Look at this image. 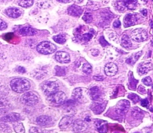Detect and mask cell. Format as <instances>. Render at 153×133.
Instances as JSON below:
<instances>
[{
    "label": "cell",
    "mask_w": 153,
    "mask_h": 133,
    "mask_svg": "<svg viewBox=\"0 0 153 133\" xmlns=\"http://www.w3.org/2000/svg\"><path fill=\"white\" fill-rule=\"evenodd\" d=\"M13 129L16 133H25V128L23 124L21 123H17L13 125Z\"/></svg>",
    "instance_id": "28"
},
{
    "label": "cell",
    "mask_w": 153,
    "mask_h": 133,
    "mask_svg": "<svg viewBox=\"0 0 153 133\" xmlns=\"http://www.w3.org/2000/svg\"><path fill=\"white\" fill-rule=\"evenodd\" d=\"M72 1H75V2H76V4H80V3H82V1H84V0H72Z\"/></svg>",
    "instance_id": "49"
},
{
    "label": "cell",
    "mask_w": 153,
    "mask_h": 133,
    "mask_svg": "<svg viewBox=\"0 0 153 133\" xmlns=\"http://www.w3.org/2000/svg\"><path fill=\"white\" fill-rule=\"evenodd\" d=\"M39 101L38 96L33 91H27L22 94L21 97V102L25 106H33L37 104Z\"/></svg>",
    "instance_id": "2"
},
{
    "label": "cell",
    "mask_w": 153,
    "mask_h": 133,
    "mask_svg": "<svg viewBox=\"0 0 153 133\" xmlns=\"http://www.w3.org/2000/svg\"><path fill=\"white\" fill-rule=\"evenodd\" d=\"M138 91L140 93V94H144L145 93H146V89L144 88V87L142 86V85H140V86H139V88H138Z\"/></svg>",
    "instance_id": "44"
},
{
    "label": "cell",
    "mask_w": 153,
    "mask_h": 133,
    "mask_svg": "<svg viewBox=\"0 0 153 133\" xmlns=\"http://www.w3.org/2000/svg\"><path fill=\"white\" fill-rule=\"evenodd\" d=\"M142 82H143V83L144 84V85H147V86H149V85H151V84H152V79L148 76V77H146L144 78V79H143Z\"/></svg>",
    "instance_id": "39"
},
{
    "label": "cell",
    "mask_w": 153,
    "mask_h": 133,
    "mask_svg": "<svg viewBox=\"0 0 153 133\" xmlns=\"http://www.w3.org/2000/svg\"><path fill=\"white\" fill-rule=\"evenodd\" d=\"M152 64L149 61L146 62H143L141 64H139L138 68H137V71L140 75H144L152 70Z\"/></svg>",
    "instance_id": "14"
},
{
    "label": "cell",
    "mask_w": 153,
    "mask_h": 133,
    "mask_svg": "<svg viewBox=\"0 0 153 133\" xmlns=\"http://www.w3.org/2000/svg\"><path fill=\"white\" fill-rule=\"evenodd\" d=\"M87 90L85 88H77L74 89L73 92V98L80 103H85L87 101Z\"/></svg>",
    "instance_id": "7"
},
{
    "label": "cell",
    "mask_w": 153,
    "mask_h": 133,
    "mask_svg": "<svg viewBox=\"0 0 153 133\" xmlns=\"http://www.w3.org/2000/svg\"><path fill=\"white\" fill-rule=\"evenodd\" d=\"M41 88L45 95L49 97L58 91V85L57 82H54V81H47L42 84Z\"/></svg>",
    "instance_id": "4"
},
{
    "label": "cell",
    "mask_w": 153,
    "mask_h": 133,
    "mask_svg": "<svg viewBox=\"0 0 153 133\" xmlns=\"http://www.w3.org/2000/svg\"><path fill=\"white\" fill-rule=\"evenodd\" d=\"M82 19L87 23H91L93 21V15L91 13L89 12H86V13H84L83 16H82Z\"/></svg>",
    "instance_id": "31"
},
{
    "label": "cell",
    "mask_w": 153,
    "mask_h": 133,
    "mask_svg": "<svg viewBox=\"0 0 153 133\" xmlns=\"http://www.w3.org/2000/svg\"><path fill=\"white\" fill-rule=\"evenodd\" d=\"M113 25L114 28H119V27L120 26V21L119 19H116V20L114 22Z\"/></svg>",
    "instance_id": "43"
},
{
    "label": "cell",
    "mask_w": 153,
    "mask_h": 133,
    "mask_svg": "<svg viewBox=\"0 0 153 133\" xmlns=\"http://www.w3.org/2000/svg\"><path fill=\"white\" fill-rule=\"evenodd\" d=\"M121 46L125 49H129L132 46L131 39L127 34H123L121 38Z\"/></svg>",
    "instance_id": "23"
},
{
    "label": "cell",
    "mask_w": 153,
    "mask_h": 133,
    "mask_svg": "<svg viewBox=\"0 0 153 133\" xmlns=\"http://www.w3.org/2000/svg\"><path fill=\"white\" fill-rule=\"evenodd\" d=\"M82 71L85 74H91L92 73V66L88 63H85L82 66Z\"/></svg>",
    "instance_id": "30"
},
{
    "label": "cell",
    "mask_w": 153,
    "mask_h": 133,
    "mask_svg": "<svg viewBox=\"0 0 153 133\" xmlns=\"http://www.w3.org/2000/svg\"><path fill=\"white\" fill-rule=\"evenodd\" d=\"M100 44H101L102 46H108V43L106 41L104 37H100Z\"/></svg>",
    "instance_id": "42"
},
{
    "label": "cell",
    "mask_w": 153,
    "mask_h": 133,
    "mask_svg": "<svg viewBox=\"0 0 153 133\" xmlns=\"http://www.w3.org/2000/svg\"><path fill=\"white\" fill-rule=\"evenodd\" d=\"M136 133H138V132H136Z\"/></svg>",
    "instance_id": "51"
},
{
    "label": "cell",
    "mask_w": 153,
    "mask_h": 133,
    "mask_svg": "<svg viewBox=\"0 0 153 133\" xmlns=\"http://www.w3.org/2000/svg\"><path fill=\"white\" fill-rule=\"evenodd\" d=\"M57 1H60V2L62 3H69L70 1H72V0H57Z\"/></svg>",
    "instance_id": "48"
},
{
    "label": "cell",
    "mask_w": 153,
    "mask_h": 133,
    "mask_svg": "<svg viewBox=\"0 0 153 133\" xmlns=\"http://www.w3.org/2000/svg\"><path fill=\"white\" fill-rule=\"evenodd\" d=\"M30 133H46V131L39 127H31L30 129Z\"/></svg>",
    "instance_id": "37"
},
{
    "label": "cell",
    "mask_w": 153,
    "mask_h": 133,
    "mask_svg": "<svg viewBox=\"0 0 153 133\" xmlns=\"http://www.w3.org/2000/svg\"><path fill=\"white\" fill-rule=\"evenodd\" d=\"M73 124V118L70 116H65L59 123V128L61 130H67Z\"/></svg>",
    "instance_id": "11"
},
{
    "label": "cell",
    "mask_w": 153,
    "mask_h": 133,
    "mask_svg": "<svg viewBox=\"0 0 153 133\" xmlns=\"http://www.w3.org/2000/svg\"><path fill=\"white\" fill-rule=\"evenodd\" d=\"M34 3L33 0H19V4L21 7H29Z\"/></svg>",
    "instance_id": "29"
},
{
    "label": "cell",
    "mask_w": 153,
    "mask_h": 133,
    "mask_svg": "<svg viewBox=\"0 0 153 133\" xmlns=\"http://www.w3.org/2000/svg\"><path fill=\"white\" fill-rule=\"evenodd\" d=\"M149 104V101L147 100H143L141 101V106H143V107H146Z\"/></svg>",
    "instance_id": "46"
},
{
    "label": "cell",
    "mask_w": 153,
    "mask_h": 133,
    "mask_svg": "<svg viewBox=\"0 0 153 133\" xmlns=\"http://www.w3.org/2000/svg\"><path fill=\"white\" fill-rule=\"evenodd\" d=\"M94 31V30H92V31H91V32H88L84 34L82 36V40H83V41L85 42L89 41V40L93 37V35H94V31Z\"/></svg>",
    "instance_id": "33"
},
{
    "label": "cell",
    "mask_w": 153,
    "mask_h": 133,
    "mask_svg": "<svg viewBox=\"0 0 153 133\" xmlns=\"http://www.w3.org/2000/svg\"><path fill=\"white\" fill-rule=\"evenodd\" d=\"M8 104V101L6 99L1 98L0 99V107H4Z\"/></svg>",
    "instance_id": "41"
},
{
    "label": "cell",
    "mask_w": 153,
    "mask_h": 133,
    "mask_svg": "<svg viewBox=\"0 0 153 133\" xmlns=\"http://www.w3.org/2000/svg\"><path fill=\"white\" fill-rule=\"evenodd\" d=\"M53 40H55L56 43H59V44H64L66 42L67 39H66L65 36L64 34H58V35H55L53 37Z\"/></svg>",
    "instance_id": "26"
},
{
    "label": "cell",
    "mask_w": 153,
    "mask_h": 133,
    "mask_svg": "<svg viewBox=\"0 0 153 133\" xmlns=\"http://www.w3.org/2000/svg\"><path fill=\"white\" fill-rule=\"evenodd\" d=\"M73 131L76 133H82L88 129V125L86 123L82 120H77L73 124Z\"/></svg>",
    "instance_id": "10"
},
{
    "label": "cell",
    "mask_w": 153,
    "mask_h": 133,
    "mask_svg": "<svg viewBox=\"0 0 153 133\" xmlns=\"http://www.w3.org/2000/svg\"><path fill=\"white\" fill-rule=\"evenodd\" d=\"M123 2L126 7L130 10H134L137 7V0H123Z\"/></svg>",
    "instance_id": "25"
},
{
    "label": "cell",
    "mask_w": 153,
    "mask_h": 133,
    "mask_svg": "<svg viewBox=\"0 0 153 133\" xmlns=\"http://www.w3.org/2000/svg\"><path fill=\"white\" fill-rule=\"evenodd\" d=\"M10 88L14 92L25 93L27 92L31 88V85L28 80L23 78H16L10 81Z\"/></svg>",
    "instance_id": "1"
},
{
    "label": "cell",
    "mask_w": 153,
    "mask_h": 133,
    "mask_svg": "<svg viewBox=\"0 0 153 133\" xmlns=\"http://www.w3.org/2000/svg\"><path fill=\"white\" fill-rule=\"evenodd\" d=\"M130 108V103L128 100H120L119 103L117 104L115 108V111L119 115H124L128 112V109Z\"/></svg>",
    "instance_id": "8"
},
{
    "label": "cell",
    "mask_w": 153,
    "mask_h": 133,
    "mask_svg": "<svg viewBox=\"0 0 153 133\" xmlns=\"http://www.w3.org/2000/svg\"><path fill=\"white\" fill-rule=\"evenodd\" d=\"M107 103H100V102H97V103H94V104L91 106V109H92L93 111L96 114H100L101 113H102L104 111L105 108V106Z\"/></svg>",
    "instance_id": "16"
},
{
    "label": "cell",
    "mask_w": 153,
    "mask_h": 133,
    "mask_svg": "<svg viewBox=\"0 0 153 133\" xmlns=\"http://www.w3.org/2000/svg\"><path fill=\"white\" fill-rule=\"evenodd\" d=\"M141 13H143V15H144V16H146V15H147V10H143L141 11Z\"/></svg>",
    "instance_id": "50"
},
{
    "label": "cell",
    "mask_w": 153,
    "mask_h": 133,
    "mask_svg": "<svg viewBox=\"0 0 153 133\" xmlns=\"http://www.w3.org/2000/svg\"><path fill=\"white\" fill-rule=\"evenodd\" d=\"M19 32L22 36H33L36 34V31L34 28L28 26H25L20 28Z\"/></svg>",
    "instance_id": "22"
},
{
    "label": "cell",
    "mask_w": 153,
    "mask_h": 133,
    "mask_svg": "<svg viewBox=\"0 0 153 133\" xmlns=\"http://www.w3.org/2000/svg\"><path fill=\"white\" fill-rule=\"evenodd\" d=\"M89 95L91 99L95 101L100 100L101 97V91L98 87H94L89 91Z\"/></svg>",
    "instance_id": "20"
},
{
    "label": "cell",
    "mask_w": 153,
    "mask_h": 133,
    "mask_svg": "<svg viewBox=\"0 0 153 133\" xmlns=\"http://www.w3.org/2000/svg\"><path fill=\"white\" fill-rule=\"evenodd\" d=\"M131 114H132V116L135 117L139 118L142 116V111L138 108H134L133 110L131 111Z\"/></svg>",
    "instance_id": "35"
},
{
    "label": "cell",
    "mask_w": 153,
    "mask_h": 133,
    "mask_svg": "<svg viewBox=\"0 0 153 133\" xmlns=\"http://www.w3.org/2000/svg\"><path fill=\"white\" fill-rule=\"evenodd\" d=\"M130 73H130V77H129V88H131V89L134 90L136 88V87H137L138 81L136 80V79H134L132 73H131V72H130Z\"/></svg>",
    "instance_id": "27"
},
{
    "label": "cell",
    "mask_w": 153,
    "mask_h": 133,
    "mask_svg": "<svg viewBox=\"0 0 153 133\" xmlns=\"http://www.w3.org/2000/svg\"><path fill=\"white\" fill-rule=\"evenodd\" d=\"M55 59L61 64H68L70 62V57L69 54L63 51H59L55 54Z\"/></svg>",
    "instance_id": "12"
},
{
    "label": "cell",
    "mask_w": 153,
    "mask_h": 133,
    "mask_svg": "<svg viewBox=\"0 0 153 133\" xmlns=\"http://www.w3.org/2000/svg\"><path fill=\"white\" fill-rule=\"evenodd\" d=\"M140 16L136 13H128L124 17V26L126 28L132 26L139 22Z\"/></svg>",
    "instance_id": "9"
},
{
    "label": "cell",
    "mask_w": 153,
    "mask_h": 133,
    "mask_svg": "<svg viewBox=\"0 0 153 133\" xmlns=\"http://www.w3.org/2000/svg\"><path fill=\"white\" fill-rule=\"evenodd\" d=\"M142 54H143V52H142V51H140V52L134 54V55H131L130 58H128V59L126 60V63L127 64H130V65H134V64L137 62V60L140 58V57L141 56Z\"/></svg>",
    "instance_id": "24"
},
{
    "label": "cell",
    "mask_w": 153,
    "mask_h": 133,
    "mask_svg": "<svg viewBox=\"0 0 153 133\" xmlns=\"http://www.w3.org/2000/svg\"><path fill=\"white\" fill-rule=\"evenodd\" d=\"M4 12L5 14L10 18H18L22 14V11L17 7H8Z\"/></svg>",
    "instance_id": "17"
},
{
    "label": "cell",
    "mask_w": 153,
    "mask_h": 133,
    "mask_svg": "<svg viewBox=\"0 0 153 133\" xmlns=\"http://www.w3.org/2000/svg\"><path fill=\"white\" fill-rule=\"evenodd\" d=\"M52 121L50 117L47 116V115H42V116H39L36 119V122L38 125L40 126H46L49 125Z\"/></svg>",
    "instance_id": "21"
},
{
    "label": "cell",
    "mask_w": 153,
    "mask_h": 133,
    "mask_svg": "<svg viewBox=\"0 0 153 133\" xmlns=\"http://www.w3.org/2000/svg\"><path fill=\"white\" fill-rule=\"evenodd\" d=\"M7 27V23H6V22H4L3 19H0V31L6 29Z\"/></svg>",
    "instance_id": "40"
},
{
    "label": "cell",
    "mask_w": 153,
    "mask_h": 133,
    "mask_svg": "<svg viewBox=\"0 0 153 133\" xmlns=\"http://www.w3.org/2000/svg\"><path fill=\"white\" fill-rule=\"evenodd\" d=\"M116 7L117 9L120 11H123L126 10V6L124 4L123 0H119V1H117L116 3Z\"/></svg>",
    "instance_id": "34"
},
{
    "label": "cell",
    "mask_w": 153,
    "mask_h": 133,
    "mask_svg": "<svg viewBox=\"0 0 153 133\" xmlns=\"http://www.w3.org/2000/svg\"><path fill=\"white\" fill-rule=\"evenodd\" d=\"M65 68H64V67H60V66H56V67H55V74H56V76H64V75H65Z\"/></svg>",
    "instance_id": "32"
},
{
    "label": "cell",
    "mask_w": 153,
    "mask_h": 133,
    "mask_svg": "<svg viewBox=\"0 0 153 133\" xmlns=\"http://www.w3.org/2000/svg\"><path fill=\"white\" fill-rule=\"evenodd\" d=\"M118 67L114 63H108L105 67V73L108 76H114L117 74Z\"/></svg>",
    "instance_id": "13"
},
{
    "label": "cell",
    "mask_w": 153,
    "mask_h": 133,
    "mask_svg": "<svg viewBox=\"0 0 153 133\" xmlns=\"http://www.w3.org/2000/svg\"><path fill=\"white\" fill-rule=\"evenodd\" d=\"M16 71L19 72V73H24L25 72V68H24V67H18L17 69H16Z\"/></svg>",
    "instance_id": "45"
},
{
    "label": "cell",
    "mask_w": 153,
    "mask_h": 133,
    "mask_svg": "<svg viewBox=\"0 0 153 133\" xmlns=\"http://www.w3.org/2000/svg\"><path fill=\"white\" fill-rule=\"evenodd\" d=\"M0 131L2 132L3 133H9L11 132V129L9 127V126L5 125V124H1L0 125Z\"/></svg>",
    "instance_id": "36"
},
{
    "label": "cell",
    "mask_w": 153,
    "mask_h": 133,
    "mask_svg": "<svg viewBox=\"0 0 153 133\" xmlns=\"http://www.w3.org/2000/svg\"><path fill=\"white\" fill-rule=\"evenodd\" d=\"M96 129L100 133H107L108 132V123L106 121L103 120H95Z\"/></svg>",
    "instance_id": "15"
},
{
    "label": "cell",
    "mask_w": 153,
    "mask_h": 133,
    "mask_svg": "<svg viewBox=\"0 0 153 133\" xmlns=\"http://www.w3.org/2000/svg\"><path fill=\"white\" fill-rule=\"evenodd\" d=\"M94 79H95V80H97V81L104 80V77H103V76H94Z\"/></svg>",
    "instance_id": "47"
},
{
    "label": "cell",
    "mask_w": 153,
    "mask_h": 133,
    "mask_svg": "<svg viewBox=\"0 0 153 133\" xmlns=\"http://www.w3.org/2000/svg\"><path fill=\"white\" fill-rule=\"evenodd\" d=\"M131 37L134 41L143 42L147 40V32L143 28H136L131 32Z\"/></svg>",
    "instance_id": "6"
},
{
    "label": "cell",
    "mask_w": 153,
    "mask_h": 133,
    "mask_svg": "<svg viewBox=\"0 0 153 133\" xmlns=\"http://www.w3.org/2000/svg\"><path fill=\"white\" fill-rule=\"evenodd\" d=\"M20 114L18 113H10L1 118L3 122H16L20 119Z\"/></svg>",
    "instance_id": "19"
},
{
    "label": "cell",
    "mask_w": 153,
    "mask_h": 133,
    "mask_svg": "<svg viewBox=\"0 0 153 133\" xmlns=\"http://www.w3.org/2000/svg\"><path fill=\"white\" fill-rule=\"evenodd\" d=\"M66 94L62 91H57L55 94L48 97V100L52 104L55 106H59L64 103L66 100Z\"/></svg>",
    "instance_id": "5"
},
{
    "label": "cell",
    "mask_w": 153,
    "mask_h": 133,
    "mask_svg": "<svg viewBox=\"0 0 153 133\" xmlns=\"http://www.w3.org/2000/svg\"><path fill=\"white\" fill-rule=\"evenodd\" d=\"M128 98H129L130 100H131V101H132L133 103H138L139 100H140V97H139L138 96L136 95V94H128Z\"/></svg>",
    "instance_id": "38"
},
{
    "label": "cell",
    "mask_w": 153,
    "mask_h": 133,
    "mask_svg": "<svg viewBox=\"0 0 153 133\" xmlns=\"http://www.w3.org/2000/svg\"><path fill=\"white\" fill-rule=\"evenodd\" d=\"M69 14L75 17H79L82 14V8L76 4H73L68 8Z\"/></svg>",
    "instance_id": "18"
},
{
    "label": "cell",
    "mask_w": 153,
    "mask_h": 133,
    "mask_svg": "<svg viewBox=\"0 0 153 133\" xmlns=\"http://www.w3.org/2000/svg\"><path fill=\"white\" fill-rule=\"evenodd\" d=\"M37 50L43 55H49L56 51V46L49 41H43L37 45Z\"/></svg>",
    "instance_id": "3"
}]
</instances>
